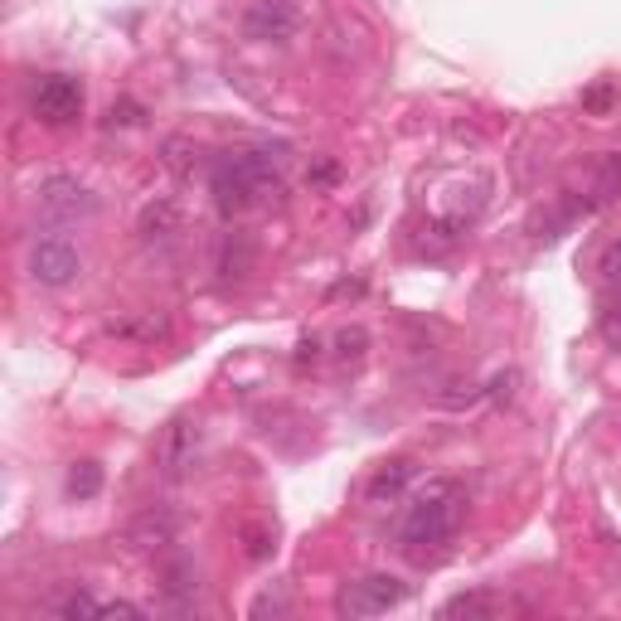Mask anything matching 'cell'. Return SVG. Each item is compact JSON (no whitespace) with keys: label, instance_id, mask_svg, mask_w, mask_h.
Segmentation results:
<instances>
[{"label":"cell","instance_id":"cell-1","mask_svg":"<svg viewBox=\"0 0 621 621\" xmlns=\"http://www.w3.org/2000/svg\"><path fill=\"white\" fill-rule=\"evenodd\" d=\"M461 515H466V491L461 481L452 476H438V481L418 485L413 500L403 505V520H398V548L413 558H432L438 548H447L461 530Z\"/></svg>","mask_w":621,"mask_h":621},{"label":"cell","instance_id":"cell-2","mask_svg":"<svg viewBox=\"0 0 621 621\" xmlns=\"http://www.w3.org/2000/svg\"><path fill=\"white\" fill-rule=\"evenodd\" d=\"M210 194L224 219H238V214L257 210V204H282L287 180L267 151H233V155H224V161H214Z\"/></svg>","mask_w":621,"mask_h":621},{"label":"cell","instance_id":"cell-3","mask_svg":"<svg viewBox=\"0 0 621 621\" xmlns=\"http://www.w3.org/2000/svg\"><path fill=\"white\" fill-rule=\"evenodd\" d=\"M88 107V92L74 74H45L29 92V112H35L45 127H74Z\"/></svg>","mask_w":621,"mask_h":621},{"label":"cell","instance_id":"cell-4","mask_svg":"<svg viewBox=\"0 0 621 621\" xmlns=\"http://www.w3.org/2000/svg\"><path fill=\"white\" fill-rule=\"evenodd\" d=\"M403 597H408V583L393 573H365L355 578V583L340 587L335 597V612L340 617H384L389 607H398Z\"/></svg>","mask_w":621,"mask_h":621},{"label":"cell","instance_id":"cell-5","mask_svg":"<svg viewBox=\"0 0 621 621\" xmlns=\"http://www.w3.org/2000/svg\"><path fill=\"white\" fill-rule=\"evenodd\" d=\"M39 214L54 224H78L98 214V200L74 175H49V180H39Z\"/></svg>","mask_w":621,"mask_h":621},{"label":"cell","instance_id":"cell-6","mask_svg":"<svg viewBox=\"0 0 621 621\" xmlns=\"http://www.w3.org/2000/svg\"><path fill=\"white\" fill-rule=\"evenodd\" d=\"M296 29H302V10L292 0H253L243 10V35L257 39V45H292Z\"/></svg>","mask_w":621,"mask_h":621},{"label":"cell","instance_id":"cell-7","mask_svg":"<svg viewBox=\"0 0 621 621\" xmlns=\"http://www.w3.org/2000/svg\"><path fill=\"white\" fill-rule=\"evenodd\" d=\"M78 267H83V257L68 238H39L29 248V277L39 287H68L78 277Z\"/></svg>","mask_w":621,"mask_h":621},{"label":"cell","instance_id":"cell-8","mask_svg":"<svg viewBox=\"0 0 621 621\" xmlns=\"http://www.w3.org/2000/svg\"><path fill=\"white\" fill-rule=\"evenodd\" d=\"M194 452H200V428L194 422H170L161 438V447H155V461H161L165 476H180L185 466H194Z\"/></svg>","mask_w":621,"mask_h":621},{"label":"cell","instance_id":"cell-9","mask_svg":"<svg viewBox=\"0 0 621 621\" xmlns=\"http://www.w3.org/2000/svg\"><path fill=\"white\" fill-rule=\"evenodd\" d=\"M413 476H418V461H408V457L384 461L375 476H369V485H365V500L375 505V510H384V505L403 500V491H408V485H413Z\"/></svg>","mask_w":621,"mask_h":621},{"label":"cell","instance_id":"cell-10","mask_svg":"<svg viewBox=\"0 0 621 621\" xmlns=\"http://www.w3.org/2000/svg\"><path fill=\"white\" fill-rule=\"evenodd\" d=\"M510 603L505 593H491V587H476V593H457L442 603V617H466V621H491V617H505Z\"/></svg>","mask_w":621,"mask_h":621},{"label":"cell","instance_id":"cell-11","mask_svg":"<svg viewBox=\"0 0 621 621\" xmlns=\"http://www.w3.org/2000/svg\"><path fill=\"white\" fill-rule=\"evenodd\" d=\"M137 233L147 238V243H165L170 233H180V204H175V200H155V204H147V210H141Z\"/></svg>","mask_w":621,"mask_h":621},{"label":"cell","instance_id":"cell-12","mask_svg":"<svg viewBox=\"0 0 621 621\" xmlns=\"http://www.w3.org/2000/svg\"><path fill=\"white\" fill-rule=\"evenodd\" d=\"M112 335H131V340H147V345H155V340L170 335V320L147 310L141 320H112Z\"/></svg>","mask_w":621,"mask_h":621},{"label":"cell","instance_id":"cell-13","mask_svg":"<svg viewBox=\"0 0 621 621\" xmlns=\"http://www.w3.org/2000/svg\"><path fill=\"white\" fill-rule=\"evenodd\" d=\"M49 612H59V617H102V597L83 593V587H68V593H59L54 603H49Z\"/></svg>","mask_w":621,"mask_h":621},{"label":"cell","instance_id":"cell-14","mask_svg":"<svg viewBox=\"0 0 621 621\" xmlns=\"http://www.w3.org/2000/svg\"><path fill=\"white\" fill-rule=\"evenodd\" d=\"M102 491V466L98 461H74L68 466V495L74 500H92Z\"/></svg>","mask_w":621,"mask_h":621},{"label":"cell","instance_id":"cell-15","mask_svg":"<svg viewBox=\"0 0 621 621\" xmlns=\"http://www.w3.org/2000/svg\"><path fill=\"white\" fill-rule=\"evenodd\" d=\"M248 267H253V248L243 243V238H229L219 253V273L224 277H248Z\"/></svg>","mask_w":621,"mask_h":621},{"label":"cell","instance_id":"cell-16","mask_svg":"<svg viewBox=\"0 0 621 621\" xmlns=\"http://www.w3.org/2000/svg\"><path fill=\"white\" fill-rule=\"evenodd\" d=\"M617 107V83H593V88H587L583 92V112H587V117H607V112H612Z\"/></svg>","mask_w":621,"mask_h":621},{"label":"cell","instance_id":"cell-17","mask_svg":"<svg viewBox=\"0 0 621 621\" xmlns=\"http://www.w3.org/2000/svg\"><path fill=\"white\" fill-rule=\"evenodd\" d=\"M365 350H369V330L365 326H345L335 335V355L340 359H365Z\"/></svg>","mask_w":621,"mask_h":621},{"label":"cell","instance_id":"cell-18","mask_svg":"<svg viewBox=\"0 0 621 621\" xmlns=\"http://www.w3.org/2000/svg\"><path fill=\"white\" fill-rule=\"evenodd\" d=\"M597 273H603L612 287H621V238H612V243L603 248V257H597Z\"/></svg>","mask_w":621,"mask_h":621},{"label":"cell","instance_id":"cell-19","mask_svg":"<svg viewBox=\"0 0 621 621\" xmlns=\"http://www.w3.org/2000/svg\"><path fill=\"white\" fill-rule=\"evenodd\" d=\"M137 122H141V107H137V102H112L107 127H137Z\"/></svg>","mask_w":621,"mask_h":621},{"label":"cell","instance_id":"cell-20","mask_svg":"<svg viewBox=\"0 0 621 621\" xmlns=\"http://www.w3.org/2000/svg\"><path fill=\"white\" fill-rule=\"evenodd\" d=\"M603 190H607V194L621 190V151L607 155V165H603Z\"/></svg>","mask_w":621,"mask_h":621},{"label":"cell","instance_id":"cell-21","mask_svg":"<svg viewBox=\"0 0 621 621\" xmlns=\"http://www.w3.org/2000/svg\"><path fill=\"white\" fill-rule=\"evenodd\" d=\"M316 355H320V340H316V335H306V340H302V350H296V359H316Z\"/></svg>","mask_w":621,"mask_h":621},{"label":"cell","instance_id":"cell-22","mask_svg":"<svg viewBox=\"0 0 621 621\" xmlns=\"http://www.w3.org/2000/svg\"><path fill=\"white\" fill-rule=\"evenodd\" d=\"M310 180H316V185H330V180H335V165H316V175H310Z\"/></svg>","mask_w":621,"mask_h":621}]
</instances>
